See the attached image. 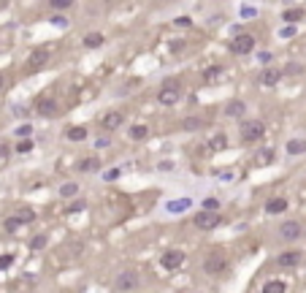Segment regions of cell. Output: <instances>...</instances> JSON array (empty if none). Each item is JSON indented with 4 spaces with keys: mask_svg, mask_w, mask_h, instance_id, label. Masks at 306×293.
<instances>
[{
    "mask_svg": "<svg viewBox=\"0 0 306 293\" xmlns=\"http://www.w3.org/2000/svg\"><path fill=\"white\" fill-rule=\"evenodd\" d=\"M181 98H185V87H181V82H176V79H166L160 84L157 95H155V101L160 103V106H166V109L179 106Z\"/></svg>",
    "mask_w": 306,
    "mask_h": 293,
    "instance_id": "cell-1",
    "label": "cell"
},
{
    "mask_svg": "<svg viewBox=\"0 0 306 293\" xmlns=\"http://www.w3.org/2000/svg\"><path fill=\"white\" fill-rule=\"evenodd\" d=\"M263 136H266V125L260 120H241L238 139H241L244 144H257V141H263Z\"/></svg>",
    "mask_w": 306,
    "mask_h": 293,
    "instance_id": "cell-2",
    "label": "cell"
},
{
    "mask_svg": "<svg viewBox=\"0 0 306 293\" xmlns=\"http://www.w3.org/2000/svg\"><path fill=\"white\" fill-rule=\"evenodd\" d=\"M193 223H195V228L200 231H214L222 225V214L219 212H209V209H198L195 217H193Z\"/></svg>",
    "mask_w": 306,
    "mask_h": 293,
    "instance_id": "cell-3",
    "label": "cell"
},
{
    "mask_svg": "<svg viewBox=\"0 0 306 293\" xmlns=\"http://www.w3.org/2000/svg\"><path fill=\"white\" fill-rule=\"evenodd\" d=\"M138 285H141V280H138V274L133 269H125V271H119L117 277H114V290L117 293H133Z\"/></svg>",
    "mask_w": 306,
    "mask_h": 293,
    "instance_id": "cell-4",
    "label": "cell"
},
{
    "mask_svg": "<svg viewBox=\"0 0 306 293\" xmlns=\"http://www.w3.org/2000/svg\"><path fill=\"white\" fill-rule=\"evenodd\" d=\"M228 269V258H225V252L222 250H214V252H209L206 255V261H203V271L206 274H212V277H219Z\"/></svg>",
    "mask_w": 306,
    "mask_h": 293,
    "instance_id": "cell-5",
    "label": "cell"
},
{
    "mask_svg": "<svg viewBox=\"0 0 306 293\" xmlns=\"http://www.w3.org/2000/svg\"><path fill=\"white\" fill-rule=\"evenodd\" d=\"M231 52L233 54H252L255 52V35L252 33H238L233 35V41H231Z\"/></svg>",
    "mask_w": 306,
    "mask_h": 293,
    "instance_id": "cell-6",
    "label": "cell"
},
{
    "mask_svg": "<svg viewBox=\"0 0 306 293\" xmlns=\"http://www.w3.org/2000/svg\"><path fill=\"white\" fill-rule=\"evenodd\" d=\"M279 236L284 242H298L303 236V223L301 220H284L279 225Z\"/></svg>",
    "mask_w": 306,
    "mask_h": 293,
    "instance_id": "cell-7",
    "label": "cell"
},
{
    "mask_svg": "<svg viewBox=\"0 0 306 293\" xmlns=\"http://www.w3.org/2000/svg\"><path fill=\"white\" fill-rule=\"evenodd\" d=\"M185 258H187V255L181 252V250H168V252H162L160 266H162V269H168V271H176V269H181Z\"/></svg>",
    "mask_w": 306,
    "mask_h": 293,
    "instance_id": "cell-8",
    "label": "cell"
},
{
    "mask_svg": "<svg viewBox=\"0 0 306 293\" xmlns=\"http://www.w3.org/2000/svg\"><path fill=\"white\" fill-rule=\"evenodd\" d=\"M301 261H303L301 250H284V252L276 255V266H282V269H295Z\"/></svg>",
    "mask_w": 306,
    "mask_h": 293,
    "instance_id": "cell-9",
    "label": "cell"
},
{
    "mask_svg": "<svg viewBox=\"0 0 306 293\" xmlns=\"http://www.w3.org/2000/svg\"><path fill=\"white\" fill-rule=\"evenodd\" d=\"M125 125V114H122V111H117V109H111V111H106V114L100 117V128L103 130H117V128H122Z\"/></svg>",
    "mask_w": 306,
    "mask_h": 293,
    "instance_id": "cell-10",
    "label": "cell"
},
{
    "mask_svg": "<svg viewBox=\"0 0 306 293\" xmlns=\"http://www.w3.org/2000/svg\"><path fill=\"white\" fill-rule=\"evenodd\" d=\"M35 111L41 117H57V114H60V106H57L54 98H38L35 101Z\"/></svg>",
    "mask_w": 306,
    "mask_h": 293,
    "instance_id": "cell-11",
    "label": "cell"
},
{
    "mask_svg": "<svg viewBox=\"0 0 306 293\" xmlns=\"http://www.w3.org/2000/svg\"><path fill=\"white\" fill-rule=\"evenodd\" d=\"M257 82H260L263 87H276V84L282 82V71L279 68H269V65H266V68L260 71V76H257Z\"/></svg>",
    "mask_w": 306,
    "mask_h": 293,
    "instance_id": "cell-12",
    "label": "cell"
},
{
    "mask_svg": "<svg viewBox=\"0 0 306 293\" xmlns=\"http://www.w3.org/2000/svg\"><path fill=\"white\" fill-rule=\"evenodd\" d=\"M288 198L284 196H274V198H269L266 201V214H282V212H288Z\"/></svg>",
    "mask_w": 306,
    "mask_h": 293,
    "instance_id": "cell-13",
    "label": "cell"
},
{
    "mask_svg": "<svg viewBox=\"0 0 306 293\" xmlns=\"http://www.w3.org/2000/svg\"><path fill=\"white\" fill-rule=\"evenodd\" d=\"M81 44H84V49H100V46L106 44V35H103V33H98V30H92V33H84Z\"/></svg>",
    "mask_w": 306,
    "mask_h": 293,
    "instance_id": "cell-14",
    "label": "cell"
},
{
    "mask_svg": "<svg viewBox=\"0 0 306 293\" xmlns=\"http://www.w3.org/2000/svg\"><path fill=\"white\" fill-rule=\"evenodd\" d=\"M225 114H228V117H236V120H244V114H247V103H244V101H238V98L228 101Z\"/></svg>",
    "mask_w": 306,
    "mask_h": 293,
    "instance_id": "cell-15",
    "label": "cell"
},
{
    "mask_svg": "<svg viewBox=\"0 0 306 293\" xmlns=\"http://www.w3.org/2000/svg\"><path fill=\"white\" fill-rule=\"evenodd\" d=\"M206 128V120L203 117H185L181 120V130L185 133H198V130Z\"/></svg>",
    "mask_w": 306,
    "mask_h": 293,
    "instance_id": "cell-16",
    "label": "cell"
},
{
    "mask_svg": "<svg viewBox=\"0 0 306 293\" xmlns=\"http://www.w3.org/2000/svg\"><path fill=\"white\" fill-rule=\"evenodd\" d=\"M98 168H100L98 158H81L79 163H76V171H81V174H95Z\"/></svg>",
    "mask_w": 306,
    "mask_h": 293,
    "instance_id": "cell-17",
    "label": "cell"
},
{
    "mask_svg": "<svg viewBox=\"0 0 306 293\" xmlns=\"http://www.w3.org/2000/svg\"><path fill=\"white\" fill-rule=\"evenodd\" d=\"M284 152L298 158V155H306V139H290L288 144H284Z\"/></svg>",
    "mask_w": 306,
    "mask_h": 293,
    "instance_id": "cell-18",
    "label": "cell"
},
{
    "mask_svg": "<svg viewBox=\"0 0 306 293\" xmlns=\"http://www.w3.org/2000/svg\"><path fill=\"white\" fill-rule=\"evenodd\" d=\"M46 63H49V52H46V49H35L30 54V63H27V65H30V71H38V68H44Z\"/></svg>",
    "mask_w": 306,
    "mask_h": 293,
    "instance_id": "cell-19",
    "label": "cell"
},
{
    "mask_svg": "<svg viewBox=\"0 0 306 293\" xmlns=\"http://www.w3.org/2000/svg\"><path fill=\"white\" fill-rule=\"evenodd\" d=\"M185 209H193V201H190V198H179V201H168L166 204L168 214H181Z\"/></svg>",
    "mask_w": 306,
    "mask_h": 293,
    "instance_id": "cell-20",
    "label": "cell"
},
{
    "mask_svg": "<svg viewBox=\"0 0 306 293\" xmlns=\"http://www.w3.org/2000/svg\"><path fill=\"white\" fill-rule=\"evenodd\" d=\"M128 139L130 141H147L149 139V125H141V122L138 125H130L128 128Z\"/></svg>",
    "mask_w": 306,
    "mask_h": 293,
    "instance_id": "cell-21",
    "label": "cell"
},
{
    "mask_svg": "<svg viewBox=\"0 0 306 293\" xmlns=\"http://www.w3.org/2000/svg\"><path fill=\"white\" fill-rule=\"evenodd\" d=\"M87 136H90V128L87 125H73V128L65 130V139H68V141H84Z\"/></svg>",
    "mask_w": 306,
    "mask_h": 293,
    "instance_id": "cell-22",
    "label": "cell"
},
{
    "mask_svg": "<svg viewBox=\"0 0 306 293\" xmlns=\"http://www.w3.org/2000/svg\"><path fill=\"white\" fill-rule=\"evenodd\" d=\"M303 16H306L303 8H284V11H282V22L284 25H298Z\"/></svg>",
    "mask_w": 306,
    "mask_h": 293,
    "instance_id": "cell-23",
    "label": "cell"
},
{
    "mask_svg": "<svg viewBox=\"0 0 306 293\" xmlns=\"http://www.w3.org/2000/svg\"><path fill=\"white\" fill-rule=\"evenodd\" d=\"M35 149V141L33 139H16V144L11 147V152H16V155H30Z\"/></svg>",
    "mask_w": 306,
    "mask_h": 293,
    "instance_id": "cell-24",
    "label": "cell"
},
{
    "mask_svg": "<svg viewBox=\"0 0 306 293\" xmlns=\"http://www.w3.org/2000/svg\"><path fill=\"white\" fill-rule=\"evenodd\" d=\"M260 293H288V282H282V280H269L263 285Z\"/></svg>",
    "mask_w": 306,
    "mask_h": 293,
    "instance_id": "cell-25",
    "label": "cell"
},
{
    "mask_svg": "<svg viewBox=\"0 0 306 293\" xmlns=\"http://www.w3.org/2000/svg\"><path fill=\"white\" fill-rule=\"evenodd\" d=\"M219 76H222V65H209V68L203 71V82L206 84H217Z\"/></svg>",
    "mask_w": 306,
    "mask_h": 293,
    "instance_id": "cell-26",
    "label": "cell"
},
{
    "mask_svg": "<svg viewBox=\"0 0 306 293\" xmlns=\"http://www.w3.org/2000/svg\"><path fill=\"white\" fill-rule=\"evenodd\" d=\"M209 147H212L214 152H222V149H228V136L225 133H214L212 139H209Z\"/></svg>",
    "mask_w": 306,
    "mask_h": 293,
    "instance_id": "cell-27",
    "label": "cell"
},
{
    "mask_svg": "<svg viewBox=\"0 0 306 293\" xmlns=\"http://www.w3.org/2000/svg\"><path fill=\"white\" fill-rule=\"evenodd\" d=\"M79 190H81L79 182H63L60 185V196L63 198H76V196H79Z\"/></svg>",
    "mask_w": 306,
    "mask_h": 293,
    "instance_id": "cell-28",
    "label": "cell"
},
{
    "mask_svg": "<svg viewBox=\"0 0 306 293\" xmlns=\"http://www.w3.org/2000/svg\"><path fill=\"white\" fill-rule=\"evenodd\" d=\"M3 228H6L8 233H16L19 228H25V223L19 220L16 214H11V217H6V220H3Z\"/></svg>",
    "mask_w": 306,
    "mask_h": 293,
    "instance_id": "cell-29",
    "label": "cell"
},
{
    "mask_svg": "<svg viewBox=\"0 0 306 293\" xmlns=\"http://www.w3.org/2000/svg\"><path fill=\"white\" fill-rule=\"evenodd\" d=\"M73 3H76V0H49V8H52V11H68Z\"/></svg>",
    "mask_w": 306,
    "mask_h": 293,
    "instance_id": "cell-30",
    "label": "cell"
},
{
    "mask_svg": "<svg viewBox=\"0 0 306 293\" xmlns=\"http://www.w3.org/2000/svg\"><path fill=\"white\" fill-rule=\"evenodd\" d=\"M16 217H19V220H22L25 225H30V223H35V212L30 209V206H25V209H19V212H16Z\"/></svg>",
    "mask_w": 306,
    "mask_h": 293,
    "instance_id": "cell-31",
    "label": "cell"
},
{
    "mask_svg": "<svg viewBox=\"0 0 306 293\" xmlns=\"http://www.w3.org/2000/svg\"><path fill=\"white\" fill-rule=\"evenodd\" d=\"M16 139H33V125H30V122L16 125Z\"/></svg>",
    "mask_w": 306,
    "mask_h": 293,
    "instance_id": "cell-32",
    "label": "cell"
},
{
    "mask_svg": "<svg viewBox=\"0 0 306 293\" xmlns=\"http://www.w3.org/2000/svg\"><path fill=\"white\" fill-rule=\"evenodd\" d=\"M46 242H49V239H46V233H38V236H33V239H30V247L33 250H44Z\"/></svg>",
    "mask_w": 306,
    "mask_h": 293,
    "instance_id": "cell-33",
    "label": "cell"
},
{
    "mask_svg": "<svg viewBox=\"0 0 306 293\" xmlns=\"http://www.w3.org/2000/svg\"><path fill=\"white\" fill-rule=\"evenodd\" d=\"M255 57H257V63H260V65H271V60H274V54L263 49V52H257V54H255Z\"/></svg>",
    "mask_w": 306,
    "mask_h": 293,
    "instance_id": "cell-34",
    "label": "cell"
},
{
    "mask_svg": "<svg viewBox=\"0 0 306 293\" xmlns=\"http://www.w3.org/2000/svg\"><path fill=\"white\" fill-rule=\"evenodd\" d=\"M295 33H298V30H295V25H284L279 30V38H293Z\"/></svg>",
    "mask_w": 306,
    "mask_h": 293,
    "instance_id": "cell-35",
    "label": "cell"
},
{
    "mask_svg": "<svg viewBox=\"0 0 306 293\" xmlns=\"http://www.w3.org/2000/svg\"><path fill=\"white\" fill-rule=\"evenodd\" d=\"M119 177H122V168H111V171L103 174V179H106V182H117Z\"/></svg>",
    "mask_w": 306,
    "mask_h": 293,
    "instance_id": "cell-36",
    "label": "cell"
},
{
    "mask_svg": "<svg viewBox=\"0 0 306 293\" xmlns=\"http://www.w3.org/2000/svg\"><path fill=\"white\" fill-rule=\"evenodd\" d=\"M157 171H162V174L174 171V160H160V163H157Z\"/></svg>",
    "mask_w": 306,
    "mask_h": 293,
    "instance_id": "cell-37",
    "label": "cell"
},
{
    "mask_svg": "<svg viewBox=\"0 0 306 293\" xmlns=\"http://www.w3.org/2000/svg\"><path fill=\"white\" fill-rule=\"evenodd\" d=\"M203 209H209V212H219V201H217V198H206V201H203Z\"/></svg>",
    "mask_w": 306,
    "mask_h": 293,
    "instance_id": "cell-38",
    "label": "cell"
},
{
    "mask_svg": "<svg viewBox=\"0 0 306 293\" xmlns=\"http://www.w3.org/2000/svg\"><path fill=\"white\" fill-rule=\"evenodd\" d=\"M84 206H87V204H84L81 198H79V201H73V204L68 206V212H71V214H79V212H84Z\"/></svg>",
    "mask_w": 306,
    "mask_h": 293,
    "instance_id": "cell-39",
    "label": "cell"
},
{
    "mask_svg": "<svg viewBox=\"0 0 306 293\" xmlns=\"http://www.w3.org/2000/svg\"><path fill=\"white\" fill-rule=\"evenodd\" d=\"M274 160V152L271 149H266V152H257V163H271Z\"/></svg>",
    "mask_w": 306,
    "mask_h": 293,
    "instance_id": "cell-40",
    "label": "cell"
},
{
    "mask_svg": "<svg viewBox=\"0 0 306 293\" xmlns=\"http://www.w3.org/2000/svg\"><path fill=\"white\" fill-rule=\"evenodd\" d=\"M11 263H14V255H0V269H8V266H11Z\"/></svg>",
    "mask_w": 306,
    "mask_h": 293,
    "instance_id": "cell-41",
    "label": "cell"
},
{
    "mask_svg": "<svg viewBox=\"0 0 306 293\" xmlns=\"http://www.w3.org/2000/svg\"><path fill=\"white\" fill-rule=\"evenodd\" d=\"M252 16H255V8L252 6H244L241 8V19H252Z\"/></svg>",
    "mask_w": 306,
    "mask_h": 293,
    "instance_id": "cell-42",
    "label": "cell"
},
{
    "mask_svg": "<svg viewBox=\"0 0 306 293\" xmlns=\"http://www.w3.org/2000/svg\"><path fill=\"white\" fill-rule=\"evenodd\" d=\"M52 25H57V27H68V19H65V16H52Z\"/></svg>",
    "mask_w": 306,
    "mask_h": 293,
    "instance_id": "cell-43",
    "label": "cell"
},
{
    "mask_svg": "<svg viewBox=\"0 0 306 293\" xmlns=\"http://www.w3.org/2000/svg\"><path fill=\"white\" fill-rule=\"evenodd\" d=\"M8 155H11V147H8V144H0V160H6Z\"/></svg>",
    "mask_w": 306,
    "mask_h": 293,
    "instance_id": "cell-44",
    "label": "cell"
},
{
    "mask_svg": "<svg viewBox=\"0 0 306 293\" xmlns=\"http://www.w3.org/2000/svg\"><path fill=\"white\" fill-rule=\"evenodd\" d=\"M176 25H181V27H190V25H193V19H190V16H179V19H176Z\"/></svg>",
    "mask_w": 306,
    "mask_h": 293,
    "instance_id": "cell-45",
    "label": "cell"
},
{
    "mask_svg": "<svg viewBox=\"0 0 306 293\" xmlns=\"http://www.w3.org/2000/svg\"><path fill=\"white\" fill-rule=\"evenodd\" d=\"M95 147H98V149H103V147H109V139H106V136H103V139H98V141H95Z\"/></svg>",
    "mask_w": 306,
    "mask_h": 293,
    "instance_id": "cell-46",
    "label": "cell"
},
{
    "mask_svg": "<svg viewBox=\"0 0 306 293\" xmlns=\"http://www.w3.org/2000/svg\"><path fill=\"white\" fill-rule=\"evenodd\" d=\"M3 84H6V79H3V73H0V90H3Z\"/></svg>",
    "mask_w": 306,
    "mask_h": 293,
    "instance_id": "cell-47",
    "label": "cell"
},
{
    "mask_svg": "<svg viewBox=\"0 0 306 293\" xmlns=\"http://www.w3.org/2000/svg\"><path fill=\"white\" fill-rule=\"evenodd\" d=\"M103 3H111V0H103Z\"/></svg>",
    "mask_w": 306,
    "mask_h": 293,
    "instance_id": "cell-48",
    "label": "cell"
}]
</instances>
